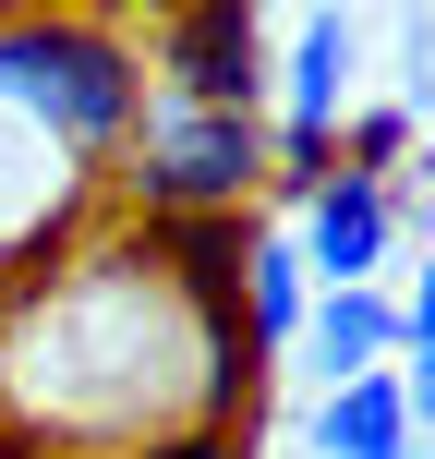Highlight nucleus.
I'll return each mask as SVG.
<instances>
[{"mask_svg":"<svg viewBox=\"0 0 435 459\" xmlns=\"http://www.w3.org/2000/svg\"><path fill=\"white\" fill-rule=\"evenodd\" d=\"M109 158H121V194L145 218H242V194L266 182V121L254 109H194V97H145Z\"/></svg>","mask_w":435,"mask_h":459,"instance_id":"nucleus-1","label":"nucleus"},{"mask_svg":"<svg viewBox=\"0 0 435 459\" xmlns=\"http://www.w3.org/2000/svg\"><path fill=\"white\" fill-rule=\"evenodd\" d=\"M158 97L254 109V97H266V13H254V0H170V24H158Z\"/></svg>","mask_w":435,"mask_h":459,"instance_id":"nucleus-2","label":"nucleus"},{"mask_svg":"<svg viewBox=\"0 0 435 459\" xmlns=\"http://www.w3.org/2000/svg\"><path fill=\"white\" fill-rule=\"evenodd\" d=\"M291 339L315 351V387H339V375H375V363H399V351H435V315L399 302L387 278H351V290H315V302H302Z\"/></svg>","mask_w":435,"mask_h":459,"instance_id":"nucleus-3","label":"nucleus"},{"mask_svg":"<svg viewBox=\"0 0 435 459\" xmlns=\"http://www.w3.org/2000/svg\"><path fill=\"white\" fill-rule=\"evenodd\" d=\"M302 266L326 278V290H351V278H387L399 254V182H375V169H326L315 194H302Z\"/></svg>","mask_w":435,"mask_h":459,"instance_id":"nucleus-4","label":"nucleus"},{"mask_svg":"<svg viewBox=\"0 0 435 459\" xmlns=\"http://www.w3.org/2000/svg\"><path fill=\"white\" fill-rule=\"evenodd\" d=\"M351 73H363V24L351 13H302V37H291V61H266V85H278V134L291 145H339V109H351Z\"/></svg>","mask_w":435,"mask_h":459,"instance_id":"nucleus-5","label":"nucleus"},{"mask_svg":"<svg viewBox=\"0 0 435 459\" xmlns=\"http://www.w3.org/2000/svg\"><path fill=\"white\" fill-rule=\"evenodd\" d=\"M412 447H423V399L399 363L315 387V459H412Z\"/></svg>","mask_w":435,"mask_h":459,"instance_id":"nucleus-6","label":"nucleus"},{"mask_svg":"<svg viewBox=\"0 0 435 459\" xmlns=\"http://www.w3.org/2000/svg\"><path fill=\"white\" fill-rule=\"evenodd\" d=\"M302 302H315L302 242H291V230H242V326H254V351H291Z\"/></svg>","mask_w":435,"mask_h":459,"instance_id":"nucleus-7","label":"nucleus"},{"mask_svg":"<svg viewBox=\"0 0 435 459\" xmlns=\"http://www.w3.org/2000/svg\"><path fill=\"white\" fill-rule=\"evenodd\" d=\"M351 134H339V169H375V182H387L399 158H412V109H339Z\"/></svg>","mask_w":435,"mask_h":459,"instance_id":"nucleus-8","label":"nucleus"},{"mask_svg":"<svg viewBox=\"0 0 435 459\" xmlns=\"http://www.w3.org/2000/svg\"><path fill=\"white\" fill-rule=\"evenodd\" d=\"M134 459H242V436H218V423H194V436H158V447H134Z\"/></svg>","mask_w":435,"mask_h":459,"instance_id":"nucleus-9","label":"nucleus"}]
</instances>
